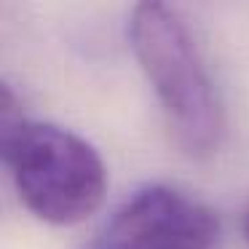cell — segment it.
I'll list each match as a JSON object with an SVG mask.
<instances>
[{"label":"cell","instance_id":"obj_1","mask_svg":"<svg viewBox=\"0 0 249 249\" xmlns=\"http://www.w3.org/2000/svg\"><path fill=\"white\" fill-rule=\"evenodd\" d=\"M129 40L177 142L193 156L214 153L225 110L182 14L163 3H137L129 14Z\"/></svg>","mask_w":249,"mask_h":249},{"label":"cell","instance_id":"obj_2","mask_svg":"<svg viewBox=\"0 0 249 249\" xmlns=\"http://www.w3.org/2000/svg\"><path fill=\"white\" fill-rule=\"evenodd\" d=\"M0 156L19 201L49 225H78L102 206L107 166L81 134L17 118L0 124Z\"/></svg>","mask_w":249,"mask_h":249},{"label":"cell","instance_id":"obj_3","mask_svg":"<svg viewBox=\"0 0 249 249\" xmlns=\"http://www.w3.org/2000/svg\"><path fill=\"white\" fill-rule=\"evenodd\" d=\"M220 217L212 206L172 185H147L115 209L105 247L110 249H212Z\"/></svg>","mask_w":249,"mask_h":249},{"label":"cell","instance_id":"obj_4","mask_svg":"<svg viewBox=\"0 0 249 249\" xmlns=\"http://www.w3.org/2000/svg\"><path fill=\"white\" fill-rule=\"evenodd\" d=\"M241 231H244V238L249 241V209L244 212V220H241Z\"/></svg>","mask_w":249,"mask_h":249},{"label":"cell","instance_id":"obj_5","mask_svg":"<svg viewBox=\"0 0 249 249\" xmlns=\"http://www.w3.org/2000/svg\"><path fill=\"white\" fill-rule=\"evenodd\" d=\"M97 249H110V247H105V244H102V247H97Z\"/></svg>","mask_w":249,"mask_h":249}]
</instances>
